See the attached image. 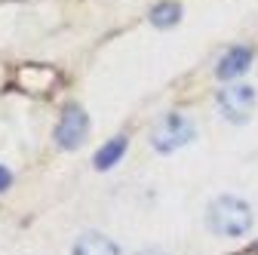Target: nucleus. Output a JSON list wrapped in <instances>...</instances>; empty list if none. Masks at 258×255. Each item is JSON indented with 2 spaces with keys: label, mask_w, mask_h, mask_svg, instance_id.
Wrapping results in <instances>:
<instances>
[{
  "label": "nucleus",
  "mask_w": 258,
  "mask_h": 255,
  "mask_svg": "<svg viewBox=\"0 0 258 255\" xmlns=\"http://www.w3.org/2000/svg\"><path fill=\"white\" fill-rule=\"evenodd\" d=\"M194 139V123L184 114H163L151 126V145L160 154H169Z\"/></svg>",
  "instance_id": "f03ea898"
},
{
  "label": "nucleus",
  "mask_w": 258,
  "mask_h": 255,
  "mask_svg": "<svg viewBox=\"0 0 258 255\" xmlns=\"http://www.w3.org/2000/svg\"><path fill=\"white\" fill-rule=\"evenodd\" d=\"M126 145H129V139H126V136H114L105 148L95 151L92 166H95V169H111L114 163H120V157L126 154Z\"/></svg>",
  "instance_id": "0eeeda50"
},
{
  "label": "nucleus",
  "mask_w": 258,
  "mask_h": 255,
  "mask_svg": "<svg viewBox=\"0 0 258 255\" xmlns=\"http://www.w3.org/2000/svg\"><path fill=\"white\" fill-rule=\"evenodd\" d=\"M178 19H181V7L172 4V0L157 4L151 10V25H157V28H172V25H178Z\"/></svg>",
  "instance_id": "6e6552de"
},
{
  "label": "nucleus",
  "mask_w": 258,
  "mask_h": 255,
  "mask_svg": "<svg viewBox=\"0 0 258 255\" xmlns=\"http://www.w3.org/2000/svg\"><path fill=\"white\" fill-rule=\"evenodd\" d=\"M71 255H120V249H117V243L108 240L105 234H99V231H86V234L77 237Z\"/></svg>",
  "instance_id": "423d86ee"
},
{
  "label": "nucleus",
  "mask_w": 258,
  "mask_h": 255,
  "mask_svg": "<svg viewBox=\"0 0 258 255\" xmlns=\"http://www.w3.org/2000/svg\"><path fill=\"white\" fill-rule=\"evenodd\" d=\"M139 255H166L163 249H145V252H139Z\"/></svg>",
  "instance_id": "9d476101"
},
{
  "label": "nucleus",
  "mask_w": 258,
  "mask_h": 255,
  "mask_svg": "<svg viewBox=\"0 0 258 255\" xmlns=\"http://www.w3.org/2000/svg\"><path fill=\"white\" fill-rule=\"evenodd\" d=\"M249 65H252V49H249V46H231L228 52L218 58L215 74H218L221 80H231V77H240Z\"/></svg>",
  "instance_id": "39448f33"
},
{
  "label": "nucleus",
  "mask_w": 258,
  "mask_h": 255,
  "mask_svg": "<svg viewBox=\"0 0 258 255\" xmlns=\"http://www.w3.org/2000/svg\"><path fill=\"white\" fill-rule=\"evenodd\" d=\"M255 102L258 95L252 86L246 83H237V86H224L218 92V108H221V117L231 120V123H246L255 111Z\"/></svg>",
  "instance_id": "7ed1b4c3"
},
{
  "label": "nucleus",
  "mask_w": 258,
  "mask_h": 255,
  "mask_svg": "<svg viewBox=\"0 0 258 255\" xmlns=\"http://www.w3.org/2000/svg\"><path fill=\"white\" fill-rule=\"evenodd\" d=\"M10 181H13L10 169H4V166H0V190H7V187H10Z\"/></svg>",
  "instance_id": "1a4fd4ad"
},
{
  "label": "nucleus",
  "mask_w": 258,
  "mask_h": 255,
  "mask_svg": "<svg viewBox=\"0 0 258 255\" xmlns=\"http://www.w3.org/2000/svg\"><path fill=\"white\" fill-rule=\"evenodd\" d=\"M206 221H209V228L215 234H221V237H243L252 228V209L234 194H221V197H215L209 203Z\"/></svg>",
  "instance_id": "f257e3e1"
},
{
  "label": "nucleus",
  "mask_w": 258,
  "mask_h": 255,
  "mask_svg": "<svg viewBox=\"0 0 258 255\" xmlns=\"http://www.w3.org/2000/svg\"><path fill=\"white\" fill-rule=\"evenodd\" d=\"M86 133H89V117H86V111L80 105H68V108L61 111L58 126H55V142H58V148L74 151L86 139Z\"/></svg>",
  "instance_id": "20e7f679"
}]
</instances>
